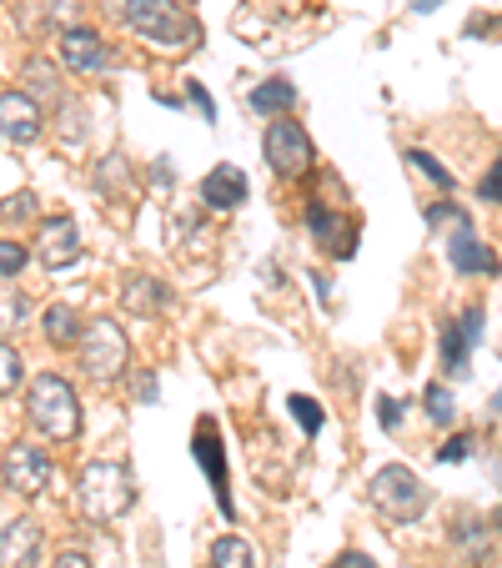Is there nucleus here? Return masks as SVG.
<instances>
[{"instance_id": "473e14b6", "label": "nucleus", "mask_w": 502, "mask_h": 568, "mask_svg": "<svg viewBox=\"0 0 502 568\" xmlns=\"http://www.w3.org/2000/svg\"><path fill=\"white\" fill-rule=\"evenodd\" d=\"M331 568H377V564H372V558H367V554H342V558H337V564H331Z\"/></svg>"}, {"instance_id": "f704fd0d", "label": "nucleus", "mask_w": 502, "mask_h": 568, "mask_svg": "<svg viewBox=\"0 0 502 568\" xmlns=\"http://www.w3.org/2000/svg\"><path fill=\"white\" fill-rule=\"evenodd\" d=\"M192 101L202 106V116H206V121H216V106H212V97H206L202 87H192Z\"/></svg>"}, {"instance_id": "f3484780", "label": "nucleus", "mask_w": 502, "mask_h": 568, "mask_svg": "<svg viewBox=\"0 0 502 568\" xmlns=\"http://www.w3.org/2000/svg\"><path fill=\"white\" fill-rule=\"evenodd\" d=\"M121 302H126V312H136V317H156V312L166 307V287H161L156 277H146V272H131V277H121Z\"/></svg>"}, {"instance_id": "4c0bfd02", "label": "nucleus", "mask_w": 502, "mask_h": 568, "mask_svg": "<svg viewBox=\"0 0 502 568\" xmlns=\"http://www.w3.org/2000/svg\"><path fill=\"white\" fill-rule=\"evenodd\" d=\"M206 568H216V564H206Z\"/></svg>"}, {"instance_id": "cd10ccee", "label": "nucleus", "mask_w": 502, "mask_h": 568, "mask_svg": "<svg viewBox=\"0 0 502 568\" xmlns=\"http://www.w3.org/2000/svg\"><path fill=\"white\" fill-rule=\"evenodd\" d=\"M25 267V247L21 242H0V277H16Z\"/></svg>"}, {"instance_id": "393cba45", "label": "nucleus", "mask_w": 502, "mask_h": 568, "mask_svg": "<svg viewBox=\"0 0 502 568\" xmlns=\"http://www.w3.org/2000/svg\"><path fill=\"white\" fill-rule=\"evenodd\" d=\"M21 373H25V367H21V353H16V347L0 337V393H11V387L21 383Z\"/></svg>"}, {"instance_id": "f03ea898", "label": "nucleus", "mask_w": 502, "mask_h": 568, "mask_svg": "<svg viewBox=\"0 0 502 568\" xmlns=\"http://www.w3.org/2000/svg\"><path fill=\"white\" fill-rule=\"evenodd\" d=\"M75 504H81V514L91 524H111V518H121L136 504V483H131V473L121 463H106V458L86 463L81 478H75Z\"/></svg>"}, {"instance_id": "a878e982", "label": "nucleus", "mask_w": 502, "mask_h": 568, "mask_svg": "<svg viewBox=\"0 0 502 568\" xmlns=\"http://www.w3.org/2000/svg\"><path fill=\"white\" fill-rule=\"evenodd\" d=\"M428 418L432 423H452V418H458V408H452V393L442 383L428 387Z\"/></svg>"}, {"instance_id": "7ed1b4c3", "label": "nucleus", "mask_w": 502, "mask_h": 568, "mask_svg": "<svg viewBox=\"0 0 502 568\" xmlns=\"http://www.w3.org/2000/svg\"><path fill=\"white\" fill-rule=\"evenodd\" d=\"M25 413L31 423L45 433L51 443H71L81 433V403H75V387L55 373H41L25 393Z\"/></svg>"}, {"instance_id": "412c9836", "label": "nucleus", "mask_w": 502, "mask_h": 568, "mask_svg": "<svg viewBox=\"0 0 502 568\" xmlns=\"http://www.w3.org/2000/svg\"><path fill=\"white\" fill-rule=\"evenodd\" d=\"M212 564L216 568H257V554H252V544H246V538L226 534V538H216V544H212Z\"/></svg>"}, {"instance_id": "bb28decb", "label": "nucleus", "mask_w": 502, "mask_h": 568, "mask_svg": "<svg viewBox=\"0 0 502 568\" xmlns=\"http://www.w3.org/2000/svg\"><path fill=\"white\" fill-rule=\"evenodd\" d=\"M0 216H6V222H25V216H35V196H31V192H16V196H6V206H0Z\"/></svg>"}, {"instance_id": "6ab92c4d", "label": "nucleus", "mask_w": 502, "mask_h": 568, "mask_svg": "<svg viewBox=\"0 0 502 568\" xmlns=\"http://www.w3.org/2000/svg\"><path fill=\"white\" fill-rule=\"evenodd\" d=\"M41 333L51 337L55 347H75L86 327H81V317H75V312L65 307V302H55V307H45V312H41Z\"/></svg>"}, {"instance_id": "20e7f679", "label": "nucleus", "mask_w": 502, "mask_h": 568, "mask_svg": "<svg viewBox=\"0 0 502 568\" xmlns=\"http://www.w3.org/2000/svg\"><path fill=\"white\" fill-rule=\"evenodd\" d=\"M367 494H372L377 514L392 518V524H417V518L428 514V483L417 478L412 468H402V463H387Z\"/></svg>"}, {"instance_id": "e433bc0d", "label": "nucleus", "mask_w": 502, "mask_h": 568, "mask_svg": "<svg viewBox=\"0 0 502 568\" xmlns=\"http://www.w3.org/2000/svg\"><path fill=\"white\" fill-rule=\"evenodd\" d=\"M492 408H498V413H502V387H498V397H492Z\"/></svg>"}, {"instance_id": "c756f323", "label": "nucleus", "mask_w": 502, "mask_h": 568, "mask_svg": "<svg viewBox=\"0 0 502 568\" xmlns=\"http://www.w3.org/2000/svg\"><path fill=\"white\" fill-rule=\"evenodd\" d=\"M377 418H382L387 433H397V423H402V408H397V397H377Z\"/></svg>"}, {"instance_id": "a211bd4d", "label": "nucleus", "mask_w": 502, "mask_h": 568, "mask_svg": "<svg viewBox=\"0 0 502 568\" xmlns=\"http://www.w3.org/2000/svg\"><path fill=\"white\" fill-rule=\"evenodd\" d=\"M246 106L257 111V116H281V111H291L297 106V87H291V81H262L257 91H252V97H246Z\"/></svg>"}, {"instance_id": "aec40b11", "label": "nucleus", "mask_w": 502, "mask_h": 568, "mask_svg": "<svg viewBox=\"0 0 502 568\" xmlns=\"http://www.w3.org/2000/svg\"><path fill=\"white\" fill-rule=\"evenodd\" d=\"M16 327H25V292L11 277H0V337H11Z\"/></svg>"}, {"instance_id": "9d476101", "label": "nucleus", "mask_w": 502, "mask_h": 568, "mask_svg": "<svg viewBox=\"0 0 502 568\" xmlns=\"http://www.w3.org/2000/svg\"><path fill=\"white\" fill-rule=\"evenodd\" d=\"M41 126V101L25 97V91H0V136L16 141V146H31Z\"/></svg>"}, {"instance_id": "c85d7f7f", "label": "nucleus", "mask_w": 502, "mask_h": 568, "mask_svg": "<svg viewBox=\"0 0 502 568\" xmlns=\"http://www.w3.org/2000/svg\"><path fill=\"white\" fill-rule=\"evenodd\" d=\"M478 192H482V202H502V156L492 161V172L478 182Z\"/></svg>"}, {"instance_id": "423d86ee", "label": "nucleus", "mask_w": 502, "mask_h": 568, "mask_svg": "<svg viewBox=\"0 0 502 568\" xmlns=\"http://www.w3.org/2000/svg\"><path fill=\"white\" fill-rule=\"evenodd\" d=\"M432 222H448L452 232L442 236V247H448V262L452 272H462V277H482V272H492L498 262H492V252L478 242V232H472V222L458 212V206H432Z\"/></svg>"}, {"instance_id": "f257e3e1", "label": "nucleus", "mask_w": 502, "mask_h": 568, "mask_svg": "<svg viewBox=\"0 0 502 568\" xmlns=\"http://www.w3.org/2000/svg\"><path fill=\"white\" fill-rule=\"evenodd\" d=\"M126 26L141 36V41H151L156 51H192L196 41H202V26H196V16L186 11L182 0H126Z\"/></svg>"}, {"instance_id": "5701e85b", "label": "nucleus", "mask_w": 502, "mask_h": 568, "mask_svg": "<svg viewBox=\"0 0 502 568\" xmlns=\"http://www.w3.org/2000/svg\"><path fill=\"white\" fill-rule=\"evenodd\" d=\"M407 161H412V166H417V172H422V176H428V182L432 186H442V192H452V172H448V166H442V161H432L428 156V151H407Z\"/></svg>"}, {"instance_id": "2f4dec72", "label": "nucleus", "mask_w": 502, "mask_h": 568, "mask_svg": "<svg viewBox=\"0 0 502 568\" xmlns=\"http://www.w3.org/2000/svg\"><path fill=\"white\" fill-rule=\"evenodd\" d=\"M468 453H472V438H452L448 448L438 453V458H442V463H462V458H468Z\"/></svg>"}, {"instance_id": "f8f14e48", "label": "nucleus", "mask_w": 502, "mask_h": 568, "mask_svg": "<svg viewBox=\"0 0 502 568\" xmlns=\"http://www.w3.org/2000/svg\"><path fill=\"white\" fill-rule=\"evenodd\" d=\"M192 453L206 468V478H212V494H216V504H222V514L232 518V473H226V453H222V438H216V423H196Z\"/></svg>"}, {"instance_id": "b1692460", "label": "nucleus", "mask_w": 502, "mask_h": 568, "mask_svg": "<svg viewBox=\"0 0 502 568\" xmlns=\"http://www.w3.org/2000/svg\"><path fill=\"white\" fill-rule=\"evenodd\" d=\"M287 408H291V418L301 423V433H321V408L311 403V397L291 393V397H287Z\"/></svg>"}, {"instance_id": "c9c22d12", "label": "nucleus", "mask_w": 502, "mask_h": 568, "mask_svg": "<svg viewBox=\"0 0 502 568\" xmlns=\"http://www.w3.org/2000/svg\"><path fill=\"white\" fill-rule=\"evenodd\" d=\"M438 6H442V0H412V11H417V16H428V11H438Z\"/></svg>"}, {"instance_id": "2eb2a0df", "label": "nucleus", "mask_w": 502, "mask_h": 568, "mask_svg": "<svg viewBox=\"0 0 502 568\" xmlns=\"http://www.w3.org/2000/svg\"><path fill=\"white\" fill-rule=\"evenodd\" d=\"M61 65L75 75H91L106 65V41H101L96 31H86V26H71V31H61Z\"/></svg>"}, {"instance_id": "39448f33", "label": "nucleus", "mask_w": 502, "mask_h": 568, "mask_svg": "<svg viewBox=\"0 0 502 568\" xmlns=\"http://www.w3.org/2000/svg\"><path fill=\"white\" fill-rule=\"evenodd\" d=\"M75 347H81V367H86V377H96V383H116L131 363V343L111 317L86 322V333H81Z\"/></svg>"}, {"instance_id": "6e6552de", "label": "nucleus", "mask_w": 502, "mask_h": 568, "mask_svg": "<svg viewBox=\"0 0 502 568\" xmlns=\"http://www.w3.org/2000/svg\"><path fill=\"white\" fill-rule=\"evenodd\" d=\"M0 473H6V488H11V494L35 498V494H45V488H51L55 463L45 458L35 443H11V448H6V458H0Z\"/></svg>"}, {"instance_id": "1a4fd4ad", "label": "nucleus", "mask_w": 502, "mask_h": 568, "mask_svg": "<svg viewBox=\"0 0 502 568\" xmlns=\"http://www.w3.org/2000/svg\"><path fill=\"white\" fill-rule=\"evenodd\" d=\"M482 307H468L458 322H448L442 327V367H448L452 377H462L468 373V363H472V347L482 343Z\"/></svg>"}, {"instance_id": "58836bf2", "label": "nucleus", "mask_w": 502, "mask_h": 568, "mask_svg": "<svg viewBox=\"0 0 502 568\" xmlns=\"http://www.w3.org/2000/svg\"><path fill=\"white\" fill-rule=\"evenodd\" d=\"M498 524H502V514H498Z\"/></svg>"}, {"instance_id": "dca6fc26", "label": "nucleus", "mask_w": 502, "mask_h": 568, "mask_svg": "<svg viewBox=\"0 0 502 568\" xmlns=\"http://www.w3.org/2000/svg\"><path fill=\"white\" fill-rule=\"evenodd\" d=\"M202 202L212 206V212H232V206H242L246 202V176L236 172L232 161L212 166V172L202 176Z\"/></svg>"}, {"instance_id": "72a5a7b5", "label": "nucleus", "mask_w": 502, "mask_h": 568, "mask_svg": "<svg viewBox=\"0 0 502 568\" xmlns=\"http://www.w3.org/2000/svg\"><path fill=\"white\" fill-rule=\"evenodd\" d=\"M55 568H91V558H86V554H75V548H71V554L55 558Z\"/></svg>"}, {"instance_id": "ddd939ff", "label": "nucleus", "mask_w": 502, "mask_h": 568, "mask_svg": "<svg viewBox=\"0 0 502 568\" xmlns=\"http://www.w3.org/2000/svg\"><path fill=\"white\" fill-rule=\"evenodd\" d=\"M81 262V232L71 216H45L41 222V267L65 272Z\"/></svg>"}, {"instance_id": "4be33fe9", "label": "nucleus", "mask_w": 502, "mask_h": 568, "mask_svg": "<svg viewBox=\"0 0 502 568\" xmlns=\"http://www.w3.org/2000/svg\"><path fill=\"white\" fill-rule=\"evenodd\" d=\"M21 81H25V97H41V101H55V97H61L55 65H45V61H25V65H21Z\"/></svg>"}, {"instance_id": "9b49d317", "label": "nucleus", "mask_w": 502, "mask_h": 568, "mask_svg": "<svg viewBox=\"0 0 502 568\" xmlns=\"http://www.w3.org/2000/svg\"><path fill=\"white\" fill-rule=\"evenodd\" d=\"M45 534L35 518H11L0 528V568H41Z\"/></svg>"}, {"instance_id": "7c9ffc66", "label": "nucleus", "mask_w": 502, "mask_h": 568, "mask_svg": "<svg viewBox=\"0 0 502 568\" xmlns=\"http://www.w3.org/2000/svg\"><path fill=\"white\" fill-rule=\"evenodd\" d=\"M71 11H75V0H51V6H45V21H55L61 31H71Z\"/></svg>"}, {"instance_id": "0eeeda50", "label": "nucleus", "mask_w": 502, "mask_h": 568, "mask_svg": "<svg viewBox=\"0 0 502 568\" xmlns=\"http://www.w3.org/2000/svg\"><path fill=\"white\" fill-rule=\"evenodd\" d=\"M262 156H267V166L281 176V182H297L311 161H317L311 156V136L297 126V121H281V116L272 121L267 136H262Z\"/></svg>"}, {"instance_id": "4468645a", "label": "nucleus", "mask_w": 502, "mask_h": 568, "mask_svg": "<svg viewBox=\"0 0 502 568\" xmlns=\"http://www.w3.org/2000/svg\"><path fill=\"white\" fill-rule=\"evenodd\" d=\"M307 226H311V236H317V242H321V247H327L337 262H347V257L357 252V226L347 222V216L327 212L321 202H311V206H307Z\"/></svg>"}]
</instances>
